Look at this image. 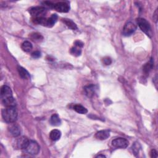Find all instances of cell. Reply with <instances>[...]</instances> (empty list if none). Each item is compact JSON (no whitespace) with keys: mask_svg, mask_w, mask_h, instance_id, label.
Masks as SVG:
<instances>
[{"mask_svg":"<svg viewBox=\"0 0 158 158\" xmlns=\"http://www.w3.org/2000/svg\"><path fill=\"white\" fill-rule=\"evenodd\" d=\"M1 97L2 100L12 97V92L11 88L7 85H3L1 88Z\"/></svg>","mask_w":158,"mask_h":158,"instance_id":"cell-10","label":"cell"},{"mask_svg":"<svg viewBox=\"0 0 158 158\" xmlns=\"http://www.w3.org/2000/svg\"><path fill=\"white\" fill-rule=\"evenodd\" d=\"M109 136H110V132L107 130L99 131L95 135V137L100 140H106L107 138H108L109 137Z\"/></svg>","mask_w":158,"mask_h":158,"instance_id":"cell-12","label":"cell"},{"mask_svg":"<svg viewBox=\"0 0 158 158\" xmlns=\"http://www.w3.org/2000/svg\"><path fill=\"white\" fill-rule=\"evenodd\" d=\"M129 141L124 138H117L112 141V145L117 148L125 149L128 147Z\"/></svg>","mask_w":158,"mask_h":158,"instance_id":"cell-5","label":"cell"},{"mask_svg":"<svg viewBox=\"0 0 158 158\" xmlns=\"http://www.w3.org/2000/svg\"><path fill=\"white\" fill-rule=\"evenodd\" d=\"M84 46V43L80 41H76L74 43V46L71 48V53L75 56H79L81 54L82 48Z\"/></svg>","mask_w":158,"mask_h":158,"instance_id":"cell-9","label":"cell"},{"mask_svg":"<svg viewBox=\"0 0 158 158\" xmlns=\"http://www.w3.org/2000/svg\"><path fill=\"white\" fill-rule=\"evenodd\" d=\"M50 124L53 126H59L61 124V121L59 116L56 114H53L50 118Z\"/></svg>","mask_w":158,"mask_h":158,"instance_id":"cell-16","label":"cell"},{"mask_svg":"<svg viewBox=\"0 0 158 158\" xmlns=\"http://www.w3.org/2000/svg\"><path fill=\"white\" fill-rule=\"evenodd\" d=\"M62 21L69 29H71L74 30L77 29V25L75 24L72 20L67 19H63Z\"/></svg>","mask_w":158,"mask_h":158,"instance_id":"cell-18","label":"cell"},{"mask_svg":"<svg viewBox=\"0 0 158 158\" xmlns=\"http://www.w3.org/2000/svg\"><path fill=\"white\" fill-rule=\"evenodd\" d=\"M2 117L7 123H14L17 119V111L16 107H6L2 110Z\"/></svg>","mask_w":158,"mask_h":158,"instance_id":"cell-1","label":"cell"},{"mask_svg":"<svg viewBox=\"0 0 158 158\" xmlns=\"http://www.w3.org/2000/svg\"><path fill=\"white\" fill-rule=\"evenodd\" d=\"M29 139L26 137H21L18 138L15 141V148L17 149H24L27 146L29 142Z\"/></svg>","mask_w":158,"mask_h":158,"instance_id":"cell-7","label":"cell"},{"mask_svg":"<svg viewBox=\"0 0 158 158\" xmlns=\"http://www.w3.org/2000/svg\"><path fill=\"white\" fill-rule=\"evenodd\" d=\"M29 13L33 18L45 17L46 14V9L43 6H36L29 9Z\"/></svg>","mask_w":158,"mask_h":158,"instance_id":"cell-2","label":"cell"},{"mask_svg":"<svg viewBox=\"0 0 158 158\" xmlns=\"http://www.w3.org/2000/svg\"><path fill=\"white\" fill-rule=\"evenodd\" d=\"M150 155L151 157H157V153L155 149H152L151 151Z\"/></svg>","mask_w":158,"mask_h":158,"instance_id":"cell-26","label":"cell"},{"mask_svg":"<svg viewBox=\"0 0 158 158\" xmlns=\"http://www.w3.org/2000/svg\"><path fill=\"white\" fill-rule=\"evenodd\" d=\"M53 8L60 12H67L70 10V6L66 2H59L54 4Z\"/></svg>","mask_w":158,"mask_h":158,"instance_id":"cell-8","label":"cell"},{"mask_svg":"<svg viewBox=\"0 0 158 158\" xmlns=\"http://www.w3.org/2000/svg\"><path fill=\"white\" fill-rule=\"evenodd\" d=\"M3 104L5 107H16V99L11 97L6 99L3 100Z\"/></svg>","mask_w":158,"mask_h":158,"instance_id":"cell-17","label":"cell"},{"mask_svg":"<svg viewBox=\"0 0 158 158\" xmlns=\"http://www.w3.org/2000/svg\"><path fill=\"white\" fill-rule=\"evenodd\" d=\"M26 152L31 155H36L39 153L40 147L37 142L34 140H30L27 146L24 149Z\"/></svg>","mask_w":158,"mask_h":158,"instance_id":"cell-3","label":"cell"},{"mask_svg":"<svg viewBox=\"0 0 158 158\" xmlns=\"http://www.w3.org/2000/svg\"><path fill=\"white\" fill-rule=\"evenodd\" d=\"M9 132L11 135L14 137H17L21 135V129L18 125L12 124L9 127Z\"/></svg>","mask_w":158,"mask_h":158,"instance_id":"cell-11","label":"cell"},{"mask_svg":"<svg viewBox=\"0 0 158 158\" xmlns=\"http://www.w3.org/2000/svg\"><path fill=\"white\" fill-rule=\"evenodd\" d=\"M137 21L139 27L140 28L143 32L146 34L147 35L150 36L151 33V28L149 23L146 19L143 18L137 19Z\"/></svg>","mask_w":158,"mask_h":158,"instance_id":"cell-4","label":"cell"},{"mask_svg":"<svg viewBox=\"0 0 158 158\" xmlns=\"http://www.w3.org/2000/svg\"><path fill=\"white\" fill-rule=\"evenodd\" d=\"M103 62L104 64L108 66V65H110L112 63V60L110 58H109V57H106V58H104L103 59Z\"/></svg>","mask_w":158,"mask_h":158,"instance_id":"cell-24","label":"cell"},{"mask_svg":"<svg viewBox=\"0 0 158 158\" xmlns=\"http://www.w3.org/2000/svg\"><path fill=\"white\" fill-rule=\"evenodd\" d=\"M74 109L77 112L81 114H85L88 112L87 109L85 107L80 104H76L74 106Z\"/></svg>","mask_w":158,"mask_h":158,"instance_id":"cell-19","label":"cell"},{"mask_svg":"<svg viewBox=\"0 0 158 158\" xmlns=\"http://www.w3.org/2000/svg\"><path fill=\"white\" fill-rule=\"evenodd\" d=\"M17 70H18L19 74V75L21 78H22L24 79H29L30 77V74L28 72V71L26 70V69L23 68L21 66H18Z\"/></svg>","mask_w":158,"mask_h":158,"instance_id":"cell-15","label":"cell"},{"mask_svg":"<svg viewBox=\"0 0 158 158\" xmlns=\"http://www.w3.org/2000/svg\"><path fill=\"white\" fill-rule=\"evenodd\" d=\"M153 67V62L152 60H151L149 62L147 63V64L143 66V71L144 72V73L148 74L151 71Z\"/></svg>","mask_w":158,"mask_h":158,"instance_id":"cell-22","label":"cell"},{"mask_svg":"<svg viewBox=\"0 0 158 158\" xmlns=\"http://www.w3.org/2000/svg\"><path fill=\"white\" fill-rule=\"evenodd\" d=\"M96 157H106V156H105L104 155H102V154H100V155L97 156Z\"/></svg>","mask_w":158,"mask_h":158,"instance_id":"cell-27","label":"cell"},{"mask_svg":"<svg viewBox=\"0 0 158 158\" xmlns=\"http://www.w3.org/2000/svg\"><path fill=\"white\" fill-rule=\"evenodd\" d=\"M137 30V26L131 21L125 24L123 29V34L125 36H130Z\"/></svg>","mask_w":158,"mask_h":158,"instance_id":"cell-6","label":"cell"},{"mask_svg":"<svg viewBox=\"0 0 158 158\" xmlns=\"http://www.w3.org/2000/svg\"><path fill=\"white\" fill-rule=\"evenodd\" d=\"M22 49H23V51L26 52H30L31 49H32V45L30 41H26L22 43V46H21Z\"/></svg>","mask_w":158,"mask_h":158,"instance_id":"cell-20","label":"cell"},{"mask_svg":"<svg viewBox=\"0 0 158 158\" xmlns=\"http://www.w3.org/2000/svg\"><path fill=\"white\" fill-rule=\"evenodd\" d=\"M31 56H32L33 58L35 59L39 58L40 57H41V53L40 51H35L32 54H31Z\"/></svg>","mask_w":158,"mask_h":158,"instance_id":"cell-25","label":"cell"},{"mask_svg":"<svg viewBox=\"0 0 158 158\" xmlns=\"http://www.w3.org/2000/svg\"><path fill=\"white\" fill-rule=\"evenodd\" d=\"M84 90H85L86 95L88 97L92 98V97L94 96V93H95L96 87L94 85H87L84 88Z\"/></svg>","mask_w":158,"mask_h":158,"instance_id":"cell-13","label":"cell"},{"mask_svg":"<svg viewBox=\"0 0 158 158\" xmlns=\"http://www.w3.org/2000/svg\"><path fill=\"white\" fill-rule=\"evenodd\" d=\"M140 149V145L139 143H135V144L133 145V151L135 153V154H137L138 153L139 150Z\"/></svg>","mask_w":158,"mask_h":158,"instance_id":"cell-23","label":"cell"},{"mask_svg":"<svg viewBox=\"0 0 158 158\" xmlns=\"http://www.w3.org/2000/svg\"><path fill=\"white\" fill-rule=\"evenodd\" d=\"M61 137V132L59 130H53L49 134V137L53 141H57L60 139Z\"/></svg>","mask_w":158,"mask_h":158,"instance_id":"cell-14","label":"cell"},{"mask_svg":"<svg viewBox=\"0 0 158 158\" xmlns=\"http://www.w3.org/2000/svg\"><path fill=\"white\" fill-rule=\"evenodd\" d=\"M29 36L31 39V40L36 42L41 41L43 39L42 35L39 33H32L29 35Z\"/></svg>","mask_w":158,"mask_h":158,"instance_id":"cell-21","label":"cell"}]
</instances>
